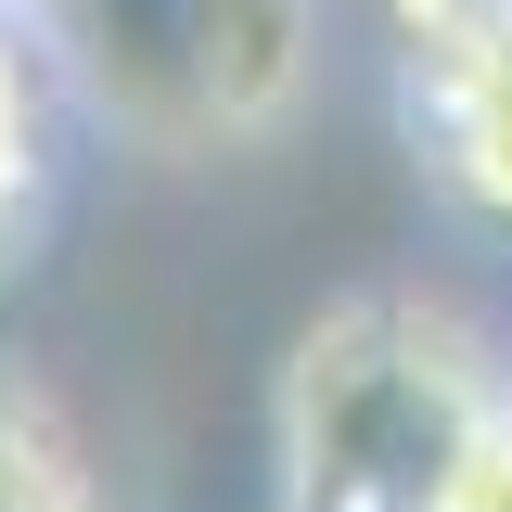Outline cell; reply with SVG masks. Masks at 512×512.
Returning a JSON list of instances; mask_svg holds the SVG:
<instances>
[{
	"label": "cell",
	"mask_w": 512,
	"mask_h": 512,
	"mask_svg": "<svg viewBox=\"0 0 512 512\" xmlns=\"http://www.w3.org/2000/svg\"><path fill=\"white\" fill-rule=\"evenodd\" d=\"M448 512H512V397H500V423L474 436V461H461V500Z\"/></svg>",
	"instance_id": "cell-7"
},
{
	"label": "cell",
	"mask_w": 512,
	"mask_h": 512,
	"mask_svg": "<svg viewBox=\"0 0 512 512\" xmlns=\"http://www.w3.org/2000/svg\"><path fill=\"white\" fill-rule=\"evenodd\" d=\"M397 39H448V52H512V0H384Z\"/></svg>",
	"instance_id": "cell-6"
},
{
	"label": "cell",
	"mask_w": 512,
	"mask_h": 512,
	"mask_svg": "<svg viewBox=\"0 0 512 512\" xmlns=\"http://www.w3.org/2000/svg\"><path fill=\"white\" fill-rule=\"evenodd\" d=\"M0 512H116L103 461H90V423L64 410V384L26 346H0Z\"/></svg>",
	"instance_id": "cell-4"
},
{
	"label": "cell",
	"mask_w": 512,
	"mask_h": 512,
	"mask_svg": "<svg viewBox=\"0 0 512 512\" xmlns=\"http://www.w3.org/2000/svg\"><path fill=\"white\" fill-rule=\"evenodd\" d=\"M77 128L154 167L282 141L320 77V0H26Z\"/></svg>",
	"instance_id": "cell-2"
},
{
	"label": "cell",
	"mask_w": 512,
	"mask_h": 512,
	"mask_svg": "<svg viewBox=\"0 0 512 512\" xmlns=\"http://www.w3.org/2000/svg\"><path fill=\"white\" fill-rule=\"evenodd\" d=\"M397 141L474 231H512V52L397 39Z\"/></svg>",
	"instance_id": "cell-3"
},
{
	"label": "cell",
	"mask_w": 512,
	"mask_h": 512,
	"mask_svg": "<svg viewBox=\"0 0 512 512\" xmlns=\"http://www.w3.org/2000/svg\"><path fill=\"white\" fill-rule=\"evenodd\" d=\"M512 359L448 282L372 269L320 295L269 384V512H448Z\"/></svg>",
	"instance_id": "cell-1"
},
{
	"label": "cell",
	"mask_w": 512,
	"mask_h": 512,
	"mask_svg": "<svg viewBox=\"0 0 512 512\" xmlns=\"http://www.w3.org/2000/svg\"><path fill=\"white\" fill-rule=\"evenodd\" d=\"M77 116L64 103L52 52H39V26H26V0H0V269L39 244V205H52V128Z\"/></svg>",
	"instance_id": "cell-5"
}]
</instances>
